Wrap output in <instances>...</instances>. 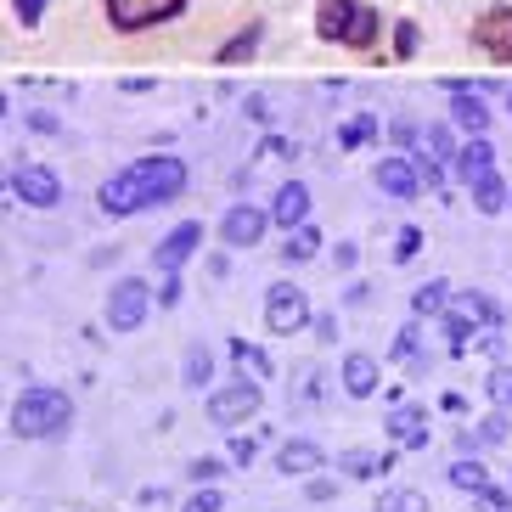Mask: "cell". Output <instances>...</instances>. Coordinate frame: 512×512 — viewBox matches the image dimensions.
Segmentation results:
<instances>
[{"label": "cell", "instance_id": "cell-1", "mask_svg": "<svg viewBox=\"0 0 512 512\" xmlns=\"http://www.w3.org/2000/svg\"><path fill=\"white\" fill-rule=\"evenodd\" d=\"M181 192H186V164L175 158V152H152V158L124 164L113 181H102L96 203H102V214H113V220H130V214H147V209L175 203Z\"/></svg>", "mask_w": 512, "mask_h": 512}, {"label": "cell", "instance_id": "cell-2", "mask_svg": "<svg viewBox=\"0 0 512 512\" xmlns=\"http://www.w3.org/2000/svg\"><path fill=\"white\" fill-rule=\"evenodd\" d=\"M316 34L327 46L344 51H372L383 40V17L377 6H361V0H321L316 6Z\"/></svg>", "mask_w": 512, "mask_h": 512}, {"label": "cell", "instance_id": "cell-3", "mask_svg": "<svg viewBox=\"0 0 512 512\" xmlns=\"http://www.w3.org/2000/svg\"><path fill=\"white\" fill-rule=\"evenodd\" d=\"M74 422V400L62 389H23L12 400V434L17 439H51Z\"/></svg>", "mask_w": 512, "mask_h": 512}, {"label": "cell", "instance_id": "cell-4", "mask_svg": "<svg viewBox=\"0 0 512 512\" xmlns=\"http://www.w3.org/2000/svg\"><path fill=\"white\" fill-rule=\"evenodd\" d=\"M259 377H237V383H226V389L209 394V422L214 428H226V434H237L248 417H259Z\"/></svg>", "mask_w": 512, "mask_h": 512}, {"label": "cell", "instance_id": "cell-5", "mask_svg": "<svg viewBox=\"0 0 512 512\" xmlns=\"http://www.w3.org/2000/svg\"><path fill=\"white\" fill-rule=\"evenodd\" d=\"M152 316V287L141 276H119L107 287V332H136Z\"/></svg>", "mask_w": 512, "mask_h": 512}, {"label": "cell", "instance_id": "cell-6", "mask_svg": "<svg viewBox=\"0 0 512 512\" xmlns=\"http://www.w3.org/2000/svg\"><path fill=\"white\" fill-rule=\"evenodd\" d=\"M107 23L119 34H141V29H158V23H169V17L186 12V0H102Z\"/></svg>", "mask_w": 512, "mask_h": 512}, {"label": "cell", "instance_id": "cell-7", "mask_svg": "<svg viewBox=\"0 0 512 512\" xmlns=\"http://www.w3.org/2000/svg\"><path fill=\"white\" fill-rule=\"evenodd\" d=\"M304 327H310V299H304V287L276 282L271 293H265V332L287 338V332H304Z\"/></svg>", "mask_w": 512, "mask_h": 512}, {"label": "cell", "instance_id": "cell-8", "mask_svg": "<svg viewBox=\"0 0 512 512\" xmlns=\"http://www.w3.org/2000/svg\"><path fill=\"white\" fill-rule=\"evenodd\" d=\"M467 40H473L490 62H512V6H484V12L473 17Z\"/></svg>", "mask_w": 512, "mask_h": 512}, {"label": "cell", "instance_id": "cell-9", "mask_svg": "<svg viewBox=\"0 0 512 512\" xmlns=\"http://www.w3.org/2000/svg\"><path fill=\"white\" fill-rule=\"evenodd\" d=\"M271 226H276L271 209H254V203H231V209L220 214V242L242 254V248H254V242L265 237Z\"/></svg>", "mask_w": 512, "mask_h": 512}, {"label": "cell", "instance_id": "cell-10", "mask_svg": "<svg viewBox=\"0 0 512 512\" xmlns=\"http://www.w3.org/2000/svg\"><path fill=\"white\" fill-rule=\"evenodd\" d=\"M197 248H203V220H181V226L152 248V265H158L164 276L169 271H186V259H197Z\"/></svg>", "mask_w": 512, "mask_h": 512}, {"label": "cell", "instance_id": "cell-11", "mask_svg": "<svg viewBox=\"0 0 512 512\" xmlns=\"http://www.w3.org/2000/svg\"><path fill=\"white\" fill-rule=\"evenodd\" d=\"M12 197L29 203V209H51V203L62 197V181L46 164H23V169H12Z\"/></svg>", "mask_w": 512, "mask_h": 512}, {"label": "cell", "instance_id": "cell-12", "mask_svg": "<svg viewBox=\"0 0 512 512\" xmlns=\"http://www.w3.org/2000/svg\"><path fill=\"white\" fill-rule=\"evenodd\" d=\"M445 91H451V124H456V130H462V136H484V130H490V107H484L479 85L467 91L462 79H451Z\"/></svg>", "mask_w": 512, "mask_h": 512}, {"label": "cell", "instance_id": "cell-13", "mask_svg": "<svg viewBox=\"0 0 512 512\" xmlns=\"http://www.w3.org/2000/svg\"><path fill=\"white\" fill-rule=\"evenodd\" d=\"M377 192L394 197V203H411L422 192V175L411 158H377Z\"/></svg>", "mask_w": 512, "mask_h": 512}, {"label": "cell", "instance_id": "cell-14", "mask_svg": "<svg viewBox=\"0 0 512 512\" xmlns=\"http://www.w3.org/2000/svg\"><path fill=\"white\" fill-rule=\"evenodd\" d=\"M496 169V147H490V136H467L462 147H456V158H451V175L462 186H473L479 175H490Z\"/></svg>", "mask_w": 512, "mask_h": 512}, {"label": "cell", "instance_id": "cell-15", "mask_svg": "<svg viewBox=\"0 0 512 512\" xmlns=\"http://www.w3.org/2000/svg\"><path fill=\"white\" fill-rule=\"evenodd\" d=\"M271 220H276L282 231L304 226V220H310V186H304V181L276 186V197H271Z\"/></svg>", "mask_w": 512, "mask_h": 512}, {"label": "cell", "instance_id": "cell-16", "mask_svg": "<svg viewBox=\"0 0 512 512\" xmlns=\"http://www.w3.org/2000/svg\"><path fill=\"white\" fill-rule=\"evenodd\" d=\"M389 439L400 451H422L428 445V411L422 406H394L389 411Z\"/></svg>", "mask_w": 512, "mask_h": 512}, {"label": "cell", "instance_id": "cell-17", "mask_svg": "<svg viewBox=\"0 0 512 512\" xmlns=\"http://www.w3.org/2000/svg\"><path fill=\"white\" fill-rule=\"evenodd\" d=\"M321 462H327V456H321L316 439H282V451H276V467H282L287 479H310Z\"/></svg>", "mask_w": 512, "mask_h": 512}, {"label": "cell", "instance_id": "cell-18", "mask_svg": "<svg viewBox=\"0 0 512 512\" xmlns=\"http://www.w3.org/2000/svg\"><path fill=\"white\" fill-rule=\"evenodd\" d=\"M467 197H473V209H479V214H501L512 203V186L490 169V175H479V181L467 186Z\"/></svg>", "mask_w": 512, "mask_h": 512}, {"label": "cell", "instance_id": "cell-19", "mask_svg": "<svg viewBox=\"0 0 512 512\" xmlns=\"http://www.w3.org/2000/svg\"><path fill=\"white\" fill-rule=\"evenodd\" d=\"M377 383H383V372H377L372 355H349V361H344V389L355 394V400H372Z\"/></svg>", "mask_w": 512, "mask_h": 512}, {"label": "cell", "instance_id": "cell-20", "mask_svg": "<svg viewBox=\"0 0 512 512\" xmlns=\"http://www.w3.org/2000/svg\"><path fill=\"white\" fill-rule=\"evenodd\" d=\"M259 40H265V23H259V17H254L248 29H242V34H231L226 46L214 51V62H220V68H237V62H248V57H254V51H259Z\"/></svg>", "mask_w": 512, "mask_h": 512}, {"label": "cell", "instance_id": "cell-21", "mask_svg": "<svg viewBox=\"0 0 512 512\" xmlns=\"http://www.w3.org/2000/svg\"><path fill=\"white\" fill-rule=\"evenodd\" d=\"M451 282H422V287H411V316L417 321H428V316H445L451 310Z\"/></svg>", "mask_w": 512, "mask_h": 512}, {"label": "cell", "instance_id": "cell-22", "mask_svg": "<svg viewBox=\"0 0 512 512\" xmlns=\"http://www.w3.org/2000/svg\"><path fill=\"white\" fill-rule=\"evenodd\" d=\"M316 254H321V231L310 226V220L287 231V242H282V259H293V265H304V259H316Z\"/></svg>", "mask_w": 512, "mask_h": 512}, {"label": "cell", "instance_id": "cell-23", "mask_svg": "<svg viewBox=\"0 0 512 512\" xmlns=\"http://www.w3.org/2000/svg\"><path fill=\"white\" fill-rule=\"evenodd\" d=\"M338 467H344L349 479H377V473H389L394 456H377V451H344L338 456Z\"/></svg>", "mask_w": 512, "mask_h": 512}, {"label": "cell", "instance_id": "cell-24", "mask_svg": "<svg viewBox=\"0 0 512 512\" xmlns=\"http://www.w3.org/2000/svg\"><path fill=\"white\" fill-rule=\"evenodd\" d=\"M209 377H214V355L203 344L186 349V361H181V383L186 389H209Z\"/></svg>", "mask_w": 512, "mask_h": 512}, {"label": "cell", "instance_id": "cell-25", "mask_svg": "<svg viewBox=\"0 0 512 512\" xmlns=\"http://www.w3.org/2000/svg\"><path fill=\"white\" fill-rule=\"evenodd\" d=\"M417 147H428V158H439V164H451L456 158V147H462V141H456V124H428V130H422V141Z\"/></svg>", "mask_w": 512, "mask_h": 512}, {"label": "cell", "instance_id": "cell-26", "mask_svg": "<svg viewBox=\"0 0 512 512\" xmlns=\"http://www.w3.org/2000/svg\"><path fill=\"white\" fill-rule=\"evenodd\" d=\"M366 141H377V113H355V119L338 130V147H344V152L366 147Z\"/></svg>", "mask_w": 512, "mask_h": 512}, {"label": "cell", "instance_id": "cell-27", "mask_svg": "<svg viewBox=\"0 0 512 512\" xmlns=\"http://www.w3.org/2000/svg\"><path fill=\"white\" fill-rule=\"evenodd\" d=\"M456 310H467L473 321H484V327H501V304L496 299H484V293H456Z\"/></svg>", "mask_w": 512, "mask_h": 512}, {"label": "cell", "instance_id": "cell-28", "mask_svg": "<svg viewBox=\"0 0 512 512\" xmlns=\"http://www.w3.org/2000/svg\"><path fill=\"white\" fill-rule=\"evenodd\" d=\"M372 512H428V496L422 490H383Z\"/></svg>", "mask_w": 512, "mask_h": 512}, {"label": "cell", "instance_id": "cell-29", "mask_svg": "<svg viewBox=\"0 0 512 512\" xmlns=\"http://www.w3.org/2000/svg\"><path fill=\"white\" fill-rule=\"evenodd\" d=\"M451 484H456V490H467V496H479V490H490V473H484L479 462H467V456H462V462L451 467Z\"/></svg>", "mask_w": 512, "mask_h": 512}, {"label": "cell", "instance_id": "cell-30", "mask_svg": "<svg viewBox=\"0 0 512 512\" xmlns=\"http://www.w3.org/2000/svg\"><path fill=\"white\" fill-rule=\"evenodd\" d=\"M231 361L248 366L254 377H271V355H265L259 344H242V338H231Z\"/></svg>", "mask_w": 512, "mask_h": 512}, {"label": "cell", "instance_id": "cell-31", "mask_svg": "<svg viewBox=\"0 0 512 512\" xmlns=\"http://www.w3.org/2000/svg\"><path fill=\"white\" fill-rule=\"evenodd\" d=\"M181 512H226V496H220L214 484H203V490H192V496H186Z\"/></svg>", "mask_w": 512, "mask_h": 512}, {"label": "cell", "instance_id": "cell-32", "mask_svg": "<svg viewBox=\"0 0 512 512\" xmlns=\"http://www.w3.org/2000/svg\"><path fill=\"white\" fill-rule=\"evenodd\" d=\"M473 434H479V445H501V439H507V406L490 411V417H484L479 428H473Z\"/></svg>", "mask_w": 512, "mask_h": 512}, {"label": "cell", "instance_id": "cell-33", "mask_svg": "<svg viewBox=\"0 0 512 512\" xmlns=\"http://www.w3.org/2000/svg\"><path fill=\"white\" fill-rule=\"evenodd\" d=\"M473 507H479V512H512V484H507V490H496V484H490V490H479V496H473Z\"/></svg>", "mask_w": 512, "mask_h": 512}, {"label": "cell", "instance_id": "cell-34", "mask_svg": "<svg viewBox=\"0 0 512 512\" xmlns=\"http://www.w3.org/2000/svg\"><path fill=\"white\" fill-rule=\"evenodd\" d=\"M186 473H192V484H214L220 473H226V462H220V456H197V462L186 467Z\"/></svg>", "mask_w": 512, "mask_h": 512}, {"label": "cell", "instance_id": "cell-35", "mask_svg": "<svg viewBox=\"0 0 512 512\" xmlns=\"http://www.w3.org/2000/svg\"><path fill=\"white\" fill-rule=\"evenodd\" d=\"M46 6H51V0H12V17L23 23V29H34V23L46 17Z\"/></svg>", "mask_w": 512, "mask_h": 512}, {"label": "cell", "instance_id": "cell-36", "mask_svg": "<svg viewBox=\"0 0 512 512\" xmlns=\"http://www.w3.org/2000/svg\"><path fill=\"white\" fill-rule=\"evenodd\" d=\"M490 400H496V406H512V366H496V372H490Z\"/></svg>", "mask_w": 512, "mask_h": 512}, {"label": "cell", "instance_id": "cell-37", "mask_svg": "<svg viewBox=\"0 0 512 512\" xmlns=\"http://www.w3.org/2000/svg\"><path fill=\"white\" fill-rule=\"evenodd\" d=\"M417 248H422V231H417V226H406V231H400V242H394V259L406 265V259H417Z\"/></svg>", "mask_w": 512, "mask_h": 512}, {"label": "cell", "instance_id": "cell-38", "mask_svg": "<svg viewBox=\"0 0 512 512\" xmlns=\"http://www.w3.org/2000/svg\"><path fill=\"white\" fill-rule=\"evenodd\" d=\"M181 293H186L181 271H169V276H164V287H158V304H164V310H169V304H181Z\"/></svg>", "mask_w": 512, "mask_h": 512}, {"label": "cell", "instance_id": "cell-39", "mask_svg": "<svg viewBox=\"0 0 512 512\" xmlns=\"http://www.w3.org/2000/svg\"><path fill=\"white\" fill-rule=\"evenodd\" d=\"M417 51V23H400L394 29V57H411Z\"/></svg>", "mask_w": 512, "mask_h": 512}, {"label": "cell", "instance_id": "cell-40", "mask_svg": "<svg viewBox=\"0 0 512 512\" xmlns=\"http://www.w3.org/2000/svg\"><path fill=\"white\" fill-rule=\"evenodd\" d=\"M231 462H237V467L254 462V439H248V434H231Z\"/></svg>", "mask_w": 512, "mask_h": 512}, {"label": "cell", "instance_id": "cell-41", "mask_svg": "<svg viewBox=\"0 0 512 512\" xmlns=\"http://www.w3.org/2000/svg\"><path fill=\"white\" fill-rule=\"evenodd\" d=\"M389 136L400 141V147H417V124H411V119H400V124L389 130Z\"/></svg>", "mask_w": 512, "mask_h": 512}, {"label": "cell", "instance_id": "cell-42", "mask_svg": "<svg viewBox=\"0 0 512 512\" xmlns=\"http://www.w3.org/2000/svg\"><path fill=\"white\" fill-rule=\"evenodd\" d=\"M265 158H293V141H282V136H265Z\"/></svg>", "mask_w": 512, "mask_h": 512}, {"label": "cell", "instance_id": "cell-43", "mask_svg": "<svg viewBox=\"0 0 512 512\" xmlns=\"http://www.w3.org/2000/svg\"><path fill=\"white\" fill-rule=\"evenodd\" d=\"M310 327H316V338H321V344H332V338H338V321H332V316H316Z\"/></svg>", "mask_w": 512, "mask_h": 512}, {"label": "cell", "instance_id": "cell-44", "mask_svg": "<svg viewBox=\"0 0 512 512\" xmlns=\"http://www.w3.org/2000/svg\"><path fill=\"white\" fill-rule=\"evenodd\" d=\"M507 113H512V91H507Z\"/></svg>", "mask_w": 512, "mask_h": 512}, {"label": "cell", "instance_id": "cell-45", "mask_svg": "<svg viewBox=\"0 0 512 512\" xmlns=\"http://www.w3.org/2000/svg\"><path fill=\"white\" fill-rule=\"evenodd\" d=\"M507 484H512V479H507Z\"/></svg>", "mask_w": 512, "mask_h": 512}]
</instances>
